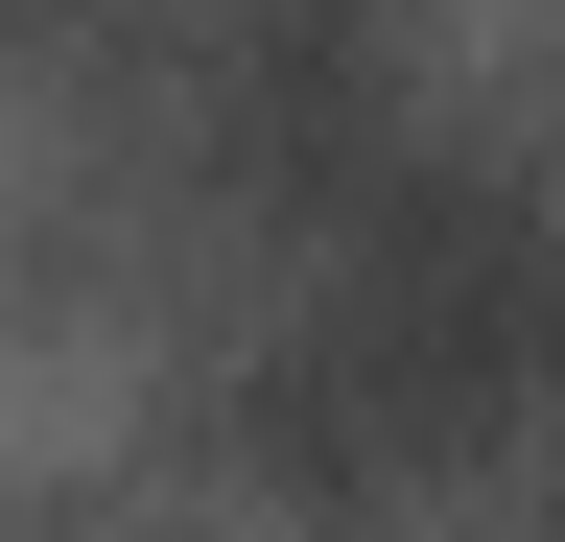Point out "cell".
<instances>
[{
	"label": "cell",
	"instance_id": "6da1fadb",
	"mask_svg": "<svg viewBox=\"0 0 565 542\" xmlns=\"http://www.w3.org/2000/svg\"><path fill=\"white\" fill-rule=\"evenodd\" d=\"M259 496L307 519H424L448 471L565 425V189L471 166V142H377L307 213V307L212 378Z\"/></svg>",
	"mask_w": 565,
	"mask_h": 542
},
{
	"label": "cell",
	"instance_id": "7a4b0ae2",
	"mask_svg": "<svg viewBox=\"0 0 565 542\" xmlns=\"http://www.w3.org/2000/svg\"><path fill=\"white\" fill-rule=\"evenodd\" d=\"M401 95H424V24H401V0H212L189 72H166L189 166L236 189V213H282V236H307L377 142H424Z\"/></svg>",
	"mask_w": 565,
	"mask_h": 542
},
{
	"label": "cell",
	"instance_id": "3957f363",
	"mask_svg": "<svg viewBox=\"0 0 565 542\" xmlns=\"http://www.w3.org/2000/svg\"><path fill=\"white\" fill-rule=\"evenodd\" d=\"M519 542H565V496H542V519H519Z\"/></svg>",
	"mask_w": 565,
	"mask_h": 542
},
{
	"label": "cell",
	"instance_id": "277c9868",
	"mask_svg": "<svg viewBox=\"0 0 565 542\" xmlns=\"http://www.w3.org/2000/svg\"><path fill=\"white\" fill-rule=\"evenodd\" d=\"M0 24H24V0H0Z\"/></svg>",
	"mask_w": 565,
	"mask_h": 542
}]
</instances>
